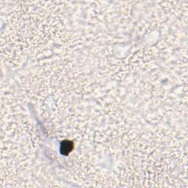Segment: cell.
Instances as JSON below:
<instances>
[{"label": "cell", "instance_id": "1", "mask_svg": "<svg viewBox=\"0 0 188 188\" xmlns=\"http://www.w3.org/2000/svg\"><path fill=\"white\" fill-rule=\"evenodd\" d=\"M71 150V143L70 142L64 141L61 145V152L63 154H68Z\"/></svg>", "mask_w": 188, "mask_h": 188}]
</instances>
